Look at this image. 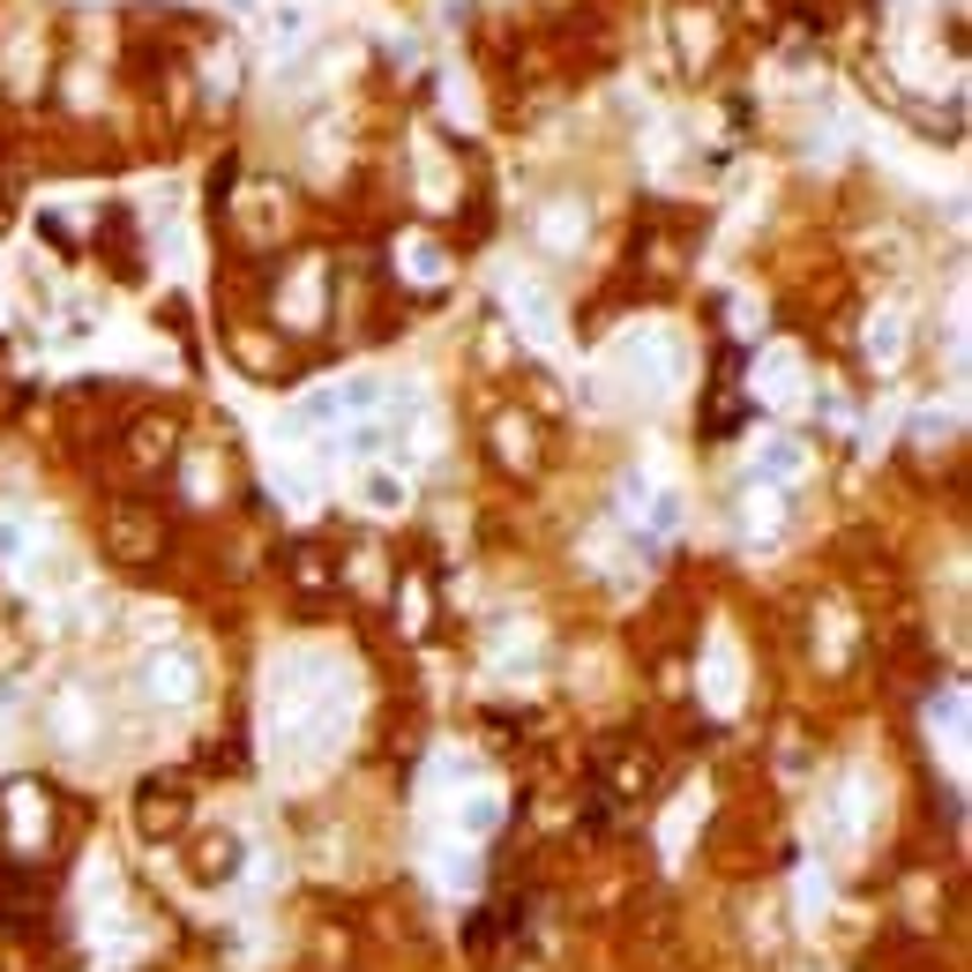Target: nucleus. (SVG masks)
I'll return each instance as SVG.
<instances>
[]
</instances>
